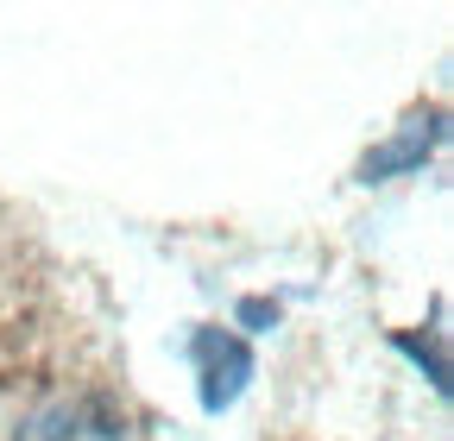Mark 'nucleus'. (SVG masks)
I'll use <instances>...</instances> for the list:
<instances>
[{"label":"nucleus","mask_w":454,"mask_h":441,"mask_svg":"<svg viewBox=\"0 0 454 441\" xmlns=\"http://www.w3.org/2000/svg\"><path fill=\"white\" fill-rule=\"evenodd\" d=\"M397 347H404V353H417V360H423V347H417L411 335H397ZM429 372H435V391H448V366H442V335L429 341Z\"/></svg>","instance_id":"4"},{"label":"nucleus","mask_w":454,"mask_h":441,"mask_svg":"<svg viewBox=\"0 0 454 441\" xmlns=\"http://www.w3.org/2000/svg\"><path fill=\"white\" fill-rule=\"evenodd\" d=\"M435 139H442V114H417V120H404V133H397L391 145L366 151L360 177H366V183H379V177H397V171H417V164L429 158V145H435Z\"/></svg>","instance_id":"3"},{"label":"nucleus","mask_w":454,"mask_h":441,"mask_svg":"<svg viewBox=\"0 0 454 441\" xmlns=\"http://www.w3.org/2000/svg\"><path fill=\"white\" fill-rule=\"evenodd\" d=\"M271 315H278L271 303H240V321H271Z\"/></svg>","instance_id":"5"},{"label":"nucleus","mask_w":454,"mask_h":441,"mask_svg":"<svg viewBox=\"0 0 454 441\" xmlns=\"http://www.w3.org/2000/svg\"><path fill=\"white\" fill-rule=\"evenodd\" d=\"M20 441H133V429L101 391H70V398H51L44 410H32L20 422Z\"/></svg>","instance_id":"2"},{"label":"nucleus","mask_w":454,"mask_h":441,"mask_svg":"<svg viewBox=\"0 0 454 441\" xmlns=\"http://www.w3.org/2000/svg\"><path fill=\"white\" fill-rule=\"evenodd\" d=\"M190 366H196L202 410H208V416L234 410L240 391L253 384V347L234 335V328H196V335H190Z\"/></svg>","instance_id":"1"}]
</instances>
